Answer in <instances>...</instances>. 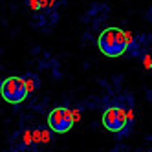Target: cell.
Wrapping results in <instances>:
<instances>
[{"mask_svg":"<svg viewBox=\"0 0 152 152\" xmlns=\"http://www.w3.org/2000/svg\"><path fill=\"white\" fill-rule=\"evenodd\" d=\"M128 119H132V114H126L121 106H108L103 114V126L108 132L114 134H125L128 126Z\"/></svg>","mask_w":152,"mask_h":152,"instance_id":"obj_3","label":"cell"},{"mask_svg":"<svg viewBox=\"0 0 152 152\" xmlns=\"http://www.w3.org/2000/svg\"><path fill=\"white\" fill-rule=\"evenodd\" d=\"M75 123V117H73V112L70 108H64V106H59V108H53L48 115V126L57 134H66L72 130Z\"/></svg>","mask_w":152,"mask_h":152,"instance_id":"obj_4","label":"cell"},{"mask_svg":"<svg viewBox=\"0 0 152 152\" xmlns=\"http://www.w3.org/2000/svg\"><path fill=\"white\" fill-rule=\"evenodd\" d=\"M28 94L29 88L24 77H7L0 83V95L9 104H20L22 101H26Z\"/></svg>","mask_w":152,"mask_h":152,"instance_id":"obj_2","label":"cell"},{"mask_svg":"<svg viewBox=\"0 0 152 152\" xmlns=\"http://www.w3.org/2000/svg\"><path fill=\"white\" fill-rule=\"evenodd\" d=\"M130 40H132V35L130 33H125V31L119 29V28H108L99 35L97 46H99L103 55L114 59V57L123 55L126 51Z\"/></svg>","mask_w":152,"mask_h":152,"instance_id":"obj_1","label":"cell"}]
</instances>
